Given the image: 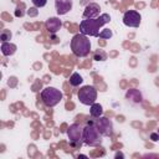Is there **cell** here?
<instances>
[{
  "label": "cell",
  "instance_id": "1",
  "mask_svg": "<svg viewBox=\"0 0 159 159\" xmlns=\"http://www.w3.org/2000/svg\"><path fill=\"white\" fill-rule=\"evenodd\" d=\"M109 21H111V16L108 14H101L96 19H84L80 24L81 34H83L86 36L98 37L99 36V29Z\"/></svg>",
  "mask_w": 159,
  "mask_h": 159
},
{
  "label": "cell",
  "instance_id": "2",
  "mask_svg": "<svg viewBox=\"0 0 159 159\" xmlns=\"http://www.w3.org/2000/svg\"><path fill=\"white\" fill-rule=\"evenodd\" d=\"M71 51L77 57H86L91 52V41L83 34H76L70 42Z\"/></svg>",
  "mask_w": 159,
  "mask_h": 159
},
{
  "label": "cell",
  "instance_id": "3",
  "mask_svg": "<svg viewBox=\"0 0 159 159\" xmlns=\"http://www.w3.org/2000/svg\"><path fill=\"white\" fill-rule=\"evenodd\" d=\"M102 134L98 130L96 123H87L83 128V143L89 147H98L102 144Z\"/></svg>",
  "mask_w": 159,
  "mask_h": 159
},
{
  "label": "cell",
  "instance_id": "4",
  "mask_svg": "<svg viewBox=\"0 0 159 159\" xmlns=\"http://www.w3.org/2000/svg\"><path fill=\"white\" fill-rule=\"evenodd\" d=\"M41 99L46 107H55L62 101V92L56 87H46L41 91Z\"/></svg>",
  "mask_w": 159,
  "mask_h": 159
},
{
  "label": "cell",
  "instance_id": "5",
  "mask_svg": "<svg viewBox=\"0 0 159 159\" xmlns=\"http://www.w3.org/2000/svg\"><path fill=\"white\" fill-rule=\"evenodd\" d=\"M77 97L80 99V102L84 106H91L96 102L97 99V89L93 86H83L82 88H80Z\"/></svg>",
  "mask_w": 159,
  "mask_h": 159
},
{
  "label": "cell",
  "instance_id": "6",
  "mask_svg": "<svg viewBox=\"0 0 159 159\" xmlns=\"http://www.w3.org/2000/svg\"><path fill=\"white\" fill-rule=\"evenodd\" d=\"M67 135H68V139H70L71 145L80 147L81 145V142L83 140V128L78 123H73L67 129Z\"/></svg>",
  "mask_w": 159,
  "mask_h": 159
},
{
  "label": "cell",
  "instance_id": "7",
  "mask_svg": "<svg viewBox=\"0 0 159 159\" xmlns=\"http://www.w3.org/2000/svg\"><path fill=\"white\" fill-rule=\"evenodd\" d=\"M142 22V16L135 10H128L123 15V24L128 27H139Z\"/></svg>",
  "mask_w": 159,
  "mask_h": 159
},
{
  "label": "cell",
  "instance_id": "8",
  "mask_svg": "<svg viewBox=\"0 0 159 159\" xmlns=\"http://www.w3.org/2000/svg\"><path fill=\"white\" fill-rule=\"evenodd\" d=\"M96 125L98 128V130L101 132V134L103 137H111L113 133V123L111 119H108L107 117H99L96 120Z\"/></svg>",
  "mask_w": 159,
  "mask_h": 159
},
{
  "label": "cell",
  "instance_id": "9",
  "mask_svg": "<svg viewBox=\"0 0 159 159\" xmlns=\"http://www.w3.org/2000/svg\"><path fill=\"white\" fill-rule=\"evenodd\" d=\"M72 0H55V9L58 15H66L72 9Z\"/></svg>",
  "mask_w": 159,
  "mask_h": 159
},
{
  "label": "cell",
  "instance_id": "10",
  "mask_svg": "<svg viewBox=\"0 0 159 159\" xmlns=\"http://www.w3.org/2000/svg\"><path fill=\"white\" fill-rule=\"evenodd\" d=\"M99 12H101V7L98 4H88L83 11V17L84 19H96L99 16Z\"/></svg>",
  "mask_w": 159,
  "mask_h": 159
},
{
  "label": "cell",
  "instance_id": "11",
  "mask_svg": "<svg viewBox=\"0 0 159 159\" xmlns=\"http://www.w3.org/2000/svg\"><path fill=\"white\" fill-rule=\"evenodd\" d=\"M45 25H46V29L48 30L50 34H56L61 29L62 22H61V20L58 17H50V19L46 20Z\"/></svg>",
  "mask_w": 159,
  "mask_h": 159
},
{
  "label": "cell",
  "instance_id": "12",
  "mask_svg": "<svg viewBox=\"0 0 159 159\" xmlns=\"http://www.w3.org/2000/svg\"><path fill=\"white\" fill-rule=\"evenodd\" d=\"M125 98L128 99V101H130V102H133V103H142V101H143V96H142V93L138 91V89H129L127 93H125Z\"/></svg>",
  "mask_w": 159,
  "mask_h": 159
},
{
  "label": "cell",
  "instance_id": "13",
  "mask_svg": "<svg viewBox=\"0 0 159 159\" xmlns=\"http://www.w3.org/2000/svg\"><path fill=\"white\" fill-rule=\"evenodd\" d=\"M1 53L4 56H12L15 52H16V45L15 43H11L10 41H6V42H2L1 43Z\"/></svg>",
  "mask_w": 159,
  "mask_h": 159
},
{
  "label": "cell",
  "instance_id": "14",
  "mask_svg": "<svg viewBox=\"0 0 159 159\" xmlns=\"http://www.w3.org/2000/svg\"><path fill=\"white\" fill-rule=\"evenodd\" d=\"M89 114L93 117V118H99L102 114H103V107L99 104V103H93L91 104V108H89Z\"/></svg>",
  "mask_w": 159,
  "mask_h": 159
},
{
  "label": "cell",
  "instance_id": "15",
  "mask_svg": "<svg viewBox=\"0 0 159 159\" xmlns=\"http://www.w3.org/2000/svg\"><path fill=\"white\" fill-rule=\"evenodd\" d=\"M82 82H83V78H82V76H81L80 73L73 72V73L71 75V77H70V84H71L72 87H77V86H80Z\"/></svg>",
  "mask_w": 159,
  "mask_h": 159
},
{
  "label": "cell",
  "instance_id": "16",
  "mask_svg": "<svg viewBox=\"0 0 159 159\" xmlns=\"http://www.w3.org/2000/svg\"><path fill=\"white\" fill-rule=\"evenodd\" d=\"M11 37H12V34H11L10 30H7V29L1 30V32H0V40H1L2 42H6V41L11 40Z\"/></svg>",
  "mask_w": 159,
  "mask_h": 159
},
{
  "label": "cell",
  "instance_id": "17",
  "mask_svg": "<svg viewBox=\"0 0 159 159\" xmlns=\"http://www.w3.org/2000/svg\"><path fill=\"white\" fill-rule=\"evenodd\" d=\"M93 60H96V61H104V60H107V53L103 50H97L93 53Z\"/></svg>",
  "mask_w": 159,
  "mask_h": 159
},
{
  "label": "cell",
  "instance_id": "18",
  "mask_svg": "<svg viewBox=\"0 0 159 159\" xmlns=\"http://www.w3.org/2000/svg\"><path fill=\"white\" fill-rule=\"evenodd\" d=\"M112 36H113L112 30L111 29H104V30H102L99 32V36L98 37H101V39H111Z\"/></svg>",
  "mask_w": 159,
  "mask_h": 159
},
{
  "label": "cell",
  "instance_id": "19",
  "mask_svg": "<svg viewBox=\"0 0 159 159\" xmlns=\"http://www.w3.org/2000/svg\"><path fill=\"white\" fill-rule=\"evenodd\" d=\"M35 7H43L47 4V0H31Z\"/></svg>",
  "mask_w": 159,
  "mask_h": 159
},
{
  "label": "cell",
  "instance_id": "20",
  "mask_svg": "<svg viewBox=\"0 0 159 159\" xmlns=\"http://www.w3.org/2000/svg\"><path fill=\"white\" fill-rule=\"evenodd\" d=\"M22 7H24V4H21V7H20V6H17V7H16L15 16H17V17H19V16H20V17H21V16H24V14H25V12L22 11Z\"/></svg>",
  "mask_w": 159,
  "mask_h": 159
},
{
  "label": "cell",
  "instance_id": "21",
  "mask_svg": "<svg viewBox=\"0 0 159 159\" xmlns=\"http://www.w3.org/2000/svg\"><path fill=\"white\" fill-rule=\"evenodd\" d=\"M150 139H152L153 142L159 140V133H158V132H157V133H150Z\"/></svg>",
  "mask_w": 159,
  "mask_h": 159
},
{
  "label": "cell",
  "instance_id": "22",
  "mask_svg": "<svg viewBox=\"0 0 159 159\" xmlns=\"http://www.w3.org/2000/svg\"><path fill=\"white\" fill-rule=\"evenodd\" d=\"M32 10H34V7H32V9H30V10L27 11V14H29V15H31V16H35V15H37V11H36V10H35V11H32Z\"/></svg>",
  "mask_w": 159,
  "mask_h": 159
},
{
  "label": "cell",
  "instance_id": "23",
  "mask_svg": "<svg viewBox=\"0 0 159 159\" xmlns=\"http://www.w3.org/2000/svg\"><path fill=\"white\" fill-rule=\"evenodd\" d=\"M158 133H159V128H158Z\"/></svg>",
  "mask_w": 159,
  "mask_h": 159
}]
</instances>
